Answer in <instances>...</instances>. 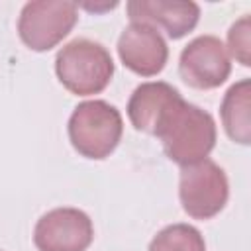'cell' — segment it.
<instances>
[{
	"label": "cell",
	"mask_w": 251,
	"mask_h": 251,
	"mask_svg": "<svg viewBox=\"0 0 251 251\" xmlns=\"http://www.w3.org/2000/svg\"><path fill=\"white\" fill-rule=\"evenodd\" d=\"M118 55L126 69L139 76L159 75L169 61V47L161 31L143 22H129L118 39Z\"/></svg>",
	"instance_id": "8"
},
{
	"label": "cell",
	"mask_w": 251,
	"mask_h": 251,
	"mask_svg": "<svg viewBox=\"0 0 251 251\" xmlns=\"http://www.w3.org/2000/svg\"><path fill=\"white\" fill-rule=\"evenodd\" d=\"M227 53L239 65H251V18L249 14L241 16L235 24H231L227 31Z\"/></svg>",
	"instance_id": "13"
},
{
	"label": "cell",
	"mask_w": 251,
	"mask_h": 251,
	"mask_svg": "<svg viewBox=\"0 0 251 251\" xmlns=\"http://www.w3.org/2000/svg\"><path fill=\"white\" fill-rule=\"evenodd\" d=\"M216 137L218 129L212 114L184 98L171 110L157 133L165 155L180 167L208 159L216 145Z\"/></svg>",
	"instance_id": "1"
},
{
	"label": "cell",
	"mask_w": 251,
	"mask_h": 251,
	"mask_svg": "<svg viewBox=\"0 0 251 251\" xmlns=\"http://www.w3.org/2000/svg\"><path fill=\"white\" fill-rule=\"evenodd\" d=\"M178 198L182 210L194 220H210L218 216L229 198L226 171L212 159L182 167L178 178Z\"/></svg>",
	"instance_id": "5"
},
{
	"label": "cell",
	"mask_w": 251,
	"mask_h": 251,
	"mask_svg": "<svg viewBox=\"0 0 251 251\" xmlns=\"http://www.w3.org/2000/svg\"><path fill=\"white\" fill-rule=\"evenodd\" d=\"M178 73L188 86L198 90H212L229 78L231 57L220 37L198 35L180 51Z\"/></svg>",
	"instance_id": "6"
},
{
	"label": "cell",
	"mask_w": 251,
	"mask_h": 251,
	"mask_svg": "<svg viewBox=\"0 0 251 251\" xmlns=\"http://www.w3.org/2000/svg\"><path fill=\"white\" fill-rule=\"evenodd\" d=\"M222 126L227 137L239 145L251 143V80L241 78L224 94L220 106Z\"/></svg>",
	"instance_id": "11"
},
{
	"label": "cell",
	"mask_w": 251,
	"mask_h": 251,
	"mask_svg": "<svg viewBox=\"0 0 251 251\" xmlns=\"http://www.w3.org/2000/svg\"><path fill=\"white\" fill-rule=\"evenodd\" d=\"M69 139L75 151L86 159H106L118 147L124 133L120 110L106 100L80 102L69 118Z\"/></svg>",
	"instance_id": "3"
},
{
	"label": "cell",
	"mask_w": 251,
	"mask_h": 251,
	"mask_svg": "<svg viewBox=\"0 0 251 251\" xmlns=\"http://www.w3.org/2000/svg\"><path fill=\"white\" fill-rule=\"evenodd\" d=\"M78 6L63 0H33L27 2L18 18L20 39L31 51H49L57 47L75 27Z\"/></svg>",
	"instance_id": "4"
},
{
	"label": "cell",
	"mask_w": 251,
	"mask_h": 251,
	"mask_svg": "<svg viewBox=\"0 0 251 251\" xmlns=\"http://www.w3.org/2000/svg\"><path fill=\"white\" fill-rule=\"evenodd\" d=\"M182 100L180 92L163 80L139 84L127 102V118L137 131L155 135L171 110Z\"/></svg>",
	"instance_id": "10"
},
{
	"label": "cell",
	"mask_w": 251,
	"mask_h": 251,
	"mask_svg": "<svg viewBox=\"0 0 251 251\" xmlns=\"http://www.w3.org/2000/svg\"><path fill=\"white\" fill-rule=\"evenodd\" d=\"M147 251H206V243L194 226L171 224L157 231Z\"/></svg>",
	"instance_id": "12"
},
{
	"label": "cell",
	"mask_w": 251,
	"mask_h": 251,
	"mask_svg": "<svg viewBox=\"0 0 251 251\" xmlns=\"http://www.w3.org/2000/svg\"><path fill=\"white\" fill-rule=\"evenodd\" d=\"M126 10L131 22L159 25L171 39L184 37L200 20V6L192 0H131Z\"/></svg>",
	"instance_id": "9"
},
{
	"label": "cell",
	"mask_w": 251,
	"mask_h": 251,
	"mask_svg": "<svg viewBox=\"0 0 251 251\" xmlns=\"http://www.w3.org/2000/svg\"><path fill=\"white\" fill-rule=\"evenodd\" d=\"M55 73L59 82L71 94L92 96L110 84L114 76V61L102 43L78 37L59 49L55 57Z\"/></svg>",
	"instance_id": "2"
},
{
	"label": "cell",
	"mask_w": 251,
	"mask_h": 251,
	"mask_svg": "<svg viewBox=\"0 0 251 251\" xmlns=\"http://www.w3.org/2000/svg\"><path fill=\"white\" fill-rule=\"evenodd\" d=\"M94 239V226L78 208H53L43 214L33 229L39 251H86Z\"/></svg>",
	"instance_id": "7"
}]
</instances>
